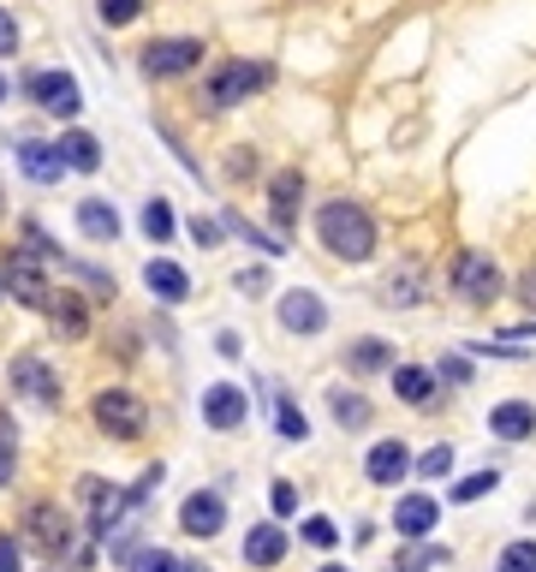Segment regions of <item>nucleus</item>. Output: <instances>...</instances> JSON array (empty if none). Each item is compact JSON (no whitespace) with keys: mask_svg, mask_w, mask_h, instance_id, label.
<instances>
[{"mask_svg":"<svg viewBox=\"0 0 536 572\" xmlns=\"http://www.w3.org/2000/svg\"><path fill=\"white\" fill-rule=\"evenodd\" d=\"M280 436H287V441H304V436H310V424H304V412H299V405L287 400V393H280Z\"/></svg>","mask_w":536,"mask_h":572,"instance_id":"30","label":"nucleus"},{"mask_svg":"<svg viewBox=\"0 0 536 572\" xmlns=\"http://www.w3.org/2000/svg\"><path fill=\"white\" fill-rule=\"evenodd\" d=\"M292 507H299V489H292V483H275V513H292Z\"/></svg>","mask_w":536,"mask_h":572,"instance_id":"41","label":"nucleus"},{"mask_svg":"<svg viewBox=\"0 0 536 572\" xmlns=\"http://www.w3.org/2000/svg\"><path fill=\"white\" fill-rule=\"evenodd\" d=\"M144 281H149V292H156V299H168V304H179V299L191 292V281H185V269H179V263H149Z\"/></svg>","mask_w":536,"mask_h":572,"instance_id":"22","label":"nucleus"},{"mask_svg":"<svg viewBox=\"0 0 536 572\" xmlns=\"http://www.w3.org/2000/svg\"><path fill=\"white\" fill-rule=\"evenodd\" d=\"M280 322H287L292 334H322L328 311H322L316 292H287V299H280Z\"/></svg>","mask_w":536,"mask_h":572,"instance_id":"12","label":"nucleus"},{"mask_svg":"<svg viewBox=\"0 0 536 572\" xmlns=\"http://www.w3.org/2000/svg\"><path fill=\"white\" fill-rule=\"evenodd\" d=\"M322 572H346V567H322Z\"/></svg>","mask_w":536,"mask_h":572,"instance_id":"46","label":"nucleus"},{"mask_svg":"<svg viewBox=\"0 0 536 572\" xmlns=\"http://www.w3.org/2000/svg\"><path fill=\"white\" fill-rule=\"evenodd\" d=\"M280 555H287V537H280V525H251V531H245V561H251V567H275Z\"/></svg>","mask_w":536,"mask_h":572,"instance_id":"20","label":"nucleus"},{"mask_svg":"<svg viewBox=\"0 0 536 572\" xmlns=\"http://www.w3.org/2000/svg\"><path fill=\"white\" fill-rule=\"evenodd\" d=\"M31 96L42 101L48 113H60V120H72V113L84 108L78 78H72V72H36V78H31Z\"/></svg>","mask_w":536,"mask_h":572,"instance_id":"9","label":"nucleus"},{"mask_svg":"<svg viewBox=\"0 0 536 572\" xmlns=\"http://www.w3.org/2000/svg\"><path fill=\"white\" fill-rule=\"evenodd\" d=\"M42 311H48V328H54L60 340H84V334H89L84 304L72 299V292H48V304H42Z\"/></svg>","mask_w":536,"mask_h":572,"instance_id":"14","label":"nucleus"},{"mask_svg":"<svg viewBox=\"0 0 536 572\" xmlns=\"http://www.w3.org/2000/svg\"><path fill=\"white\" fill-rule=\"evenodd\" d=\"M268 84V66H251V60H233V66H221L209 78V90H203V101L209 108H233V101H245V96H257Z\"/></svg>","mask_w":536,"mask_h":572,"instance_id":"4","label":"nucleus"},{"mask_svg":"<svg viewBox=\"0 0 536 572\" xmlns=\"http://www.w3.org/2000/svg\"><path fill=\"white\" fill-rule=\"evenodd\" d=\"M24 531H31V543H36L42 555H54V561L72 549V519L60 513L54 501H36L31 513H24Z\"/></svg>","mask_w":536,"mask_h":572,"instance_id":"6","label":"nucleus"},{"mask_svg":"<svg viewBox=\"0 0 536 572\" xmlns=\"http://www.w3.org/2000/svg\"><path fill=\"white\" fill-rule=\"evenodd\" d=\"M334 417H340V429H364L369 424V400H357V393L340 388L334 393Z\"/></svg>","mask_w":536,"mask_h":572,"instance_id":"27","label":"nucleus"},{"mask_svg":"<svg viewBox=\"0 0 536 572\" xmlns=\"http://www.w3.org/2000/svg\"><path fill=\"white\" fill-rule=\"evenodd\" d=\"M191 239H197L203 251H215V245H221V227H215V221H203V215H197V221H191Z\"/></svg>","mask_w":536,"mask_h":572,"instance_id":"37","label":"nucleus"},{"mask_svg":"<svg viewBox=\"0 0 536 572\" xmlns=\"http://www.w3.org/2000/svg\"><path fill=\"white\" fill-rule=\"evenodd\" d=\"M179 567V555H168V549H137L132 555V572H173Z\"/></svg>","mask_w":536,"mask_h":572,"instance_id":"31","label":"nucleus"},{"mask_svg":"<svg viewBox=\"0 0 536 572\" xmlns=\"http://www.w3.org/2000/svg\"><path fill=\"white\" fill-rule=\"evenodd\" d=\"M19 48V24H12V12L0 7V54H12Z\"/></svg>","mask_w":536,"mask_h":572,"instance_id":"40","label":"nucleus"},{"mask_svg":"<svg viewBox=\"0 0 536 572\" xmlns=\"http://www.w3.org/2000/svg\"><path fill=\"white\" fill-rule=\"evenodd\" d=\"M179 525L191 531V537H221V525H227V507H221V495H185V507H179Z\"/></svg>","mask_w":536,"mask_h":572,"instance_id":"11","label":"nucleus"},{"mask_svg":"<svg viewBox=\"0 0 536 572\" xmlns=\"http://www.w3.org/2000/svg\"><path fill=\"white\" fill-rule=\"evenodd\" d=\"M304 543H310V549H334V543H340V531L328 525V519H310V525H304Z\"/></svg>","mask_w":536,"mask_h":572,"instance_id":"35","label":"nucleus"},{"mask_svg":"<svg viewBox=\"0 0 536 572\" xmlns=\"http://www.w3.org/2000/svg\"><path fill=\"white\" fill-rule=\"evenodd\" d=\"M137 7H144V0H96L101 24H132V19H137Z\"/></svg>","mask_w":536,"mask_h":572,"instance_id":"32","label":"nucleus"},{"mask_svg":"<svg viewBox=\"0 0 536 572\" xmlns=\"http://www.w3.org/2000/svg\"><path fill=\"white\" fill-rule=\"evenodd\" d=\"M42 251H12V263H7V287H12V299L19 304H48V281H42Z\"/></svg>","mask_w":536,"mask_h":572,"instance_id":"8","label":"nucleus"},{"mask_svg":"<svg viewBox=\"0 0 536 572\" xmlns=\"http://www.w3.org/2000/svg\"><path fill=\"white\" fill-rule=\"evenodd\" d=\"M405 472H412L405 441H376V448H369V483H400Z\"/></svg>","mask_w":536,"mask_h":572,"instance_id":"17","label":"nucleus"},{"mask_svg":"<svg viewBox=\"0 0 536 572\" xmlns=\"http://www.w3.org/2000/svg\"><path fill=\"white\" fill-rule=\"evenodd\" d=\"M352 370H393V346H381V340H357L346 352Z\"/></svg>","mask_w":536,"mask_h":572,"instance_id":"25","label":"nucleus"},{"mask_svg":"<svg viewBox=\"0 0 536 572\" xmlns=\"http://www.w3.org/2000/svg\"><path fill=\"white\" fill-rule=\"evenodd\" d=\"M239 292H245V299H263V292H268V275L263 269H245V275H239V281H233Z\"/></svg>","mask_w":536,"mask_h":572,"instance_id":"38","label":"nucleus"},{"mask_svg":"<svg viewBox=\"0 0 536 572\" xmlns=\"http://www.w3.org/2000/svg\"><path fill=\"white\" fill-rule=\"evenodd\" d=\"M144 233L156 239V245H161V239H173V203L168 197H149L144 203Z\"/></svg>","mask_w":536,"mask_h":572,"instance_id":"26","label":"nucleus"},{"mask_svg":"<svg viewBox=\"0 0 536 572\" xmlns=\"http://www.w3.org/2000/svg\"><path fill=\"white\" fill-rule=\"evenodd\" d=\"M519 292H525V304H536V269L525 275V281H519Z\"/></svg>","mask_w":536,"mask_h":572,"instance_id":"43","label":"nucleus"},{"mask_svg":"<svg viewBox=\"0 0 536 572\" xmlns=\"http://www.w3.org/2000/svg\"><path fill=\"white\" fill-rule=\"evenodd\" d=\"M495 483H501V472H477V477H465V483L453 489V501H477V495L495 489Z\"/></svg>","mask_w":536,"mask_h":572,"instance_id":"34","label":"nucleus"},{"mask_svg":"<svg viewBox=\"0 0 536 572\" xmlns=\"http://www.w3.org/2000/svg\"><path fill=\"white\" fill-rule=\"evenodd\" d=\"M0 101H7V78H0Z\"/></svg>","mask_w":536,"mask_h":572,"instance_id":"45","label":"nucleus"},{"mask_svg":"<svg viewBox=\"0 0 536 572\" xmlns=\"http://www.w3.org/2000/svg\"><path fill=\"white\" fill-rule=\"evenodd\" d=\"M12 388H19L24 400H36V405H60V376L48 370L42 358H19L12 364Z\"/></svg>","mask_w":536,"mask_h":572,"instance_id":"10","label":"nucleus"},{"mask_svg":"<svg viewBox=\"0 0 536 572\" xmlns=\"http://www.w3.org/2000/svg\"><path fill=\"white\" fill-rule=\"evenodd\" d=\"M78 227L89 239H120V215H113V203H101V197L78 203Z\"/></svg>","mask_w":536,"mask_h":572,"instance_id":"23","label":"nucleus"},{"mask_svg":"<svg viewBox=\"0 0 536 572\" xmlns=\"http://www.w3.org/2000/svg\"><path fill=\"white\" fill-rule=\"evenodd\" d=\"M316 233H322V245L334 251V257L346 263H364L369 251H376V221H369L357 203H322V215H316Z\"/></svg>","mask_w":536,"mask_h":572,"instance_id":"1","label":"nucleus"},{"mask_svg":"<svg viewBox=\"0 0 536 572\" xmlns=\"http://www.w3.org/2000/svg\"><path fill=\"white\" fill-rule=\"evenodd\" d=\"M0 215H7V197H0Z\"/></svg>","mask_w":536,"mask_h":572,"instance_id":"47","label":"nucleus"},{"mask_svg":"<svg viewBox=\"0 0 536 572\" xmlns=\"http://www.w3.org/2000/svg\"><path fill=\"white\" fill-rule=\"evenodd\" d=\"M501 572H536V543H513L501 555Z\"/></svg>","mask_w":536,"mask_h":572,"instance_id":"33","label":"nucleus"},{"mask_svg":"<svg viewBox=\"0 0 536 572\" xmlns=\"http://www.w3.org/2000/svg\"><path fill=\"white\" fill-rule=\"evenodd\" d=\"M197 60H203L197 36H168V42H149L144 48V72H149V78H179V72H191Z\"/></svg>","mask_w":536,"mask_h":572,"instance_id":"7","label":"nucleus"},{"mask_svg":"<svg viewBox=\"0 0 536 572\" xmlns=\"http://www.w3.org/2000/svg\"><path fill=\"white\" fill-rule=\"evenodd\" d=\"M436 561H447V549H429V543H424V549H405L400 561L388 567V572H429Z\"/></svg>","mask_w":536,"mask_h":572,"instance_id":"28","label":"nucleus"},{"mask_svg":"<svg viewBox=\"0 0 536 572\" xmlns=\"http://www.w3.org/2000/svg\"><path fill=\"white\" fill-rule=\"evenodd\" d=\"M54 149H60V168H78V173H96L101 168V144L89 132H66Z\"/></svg>","mask_w":536,"mask_h":572,"instance_id":"19","label":"nucleus"},{"mask_svg":"<svg viewBox=\"0 0 536 572\" xmlns=\"http://www.w3.org/2000/svg\"><path fill=\"white\" fill-rule=\"evenodd\" d=\"M19 168L31 173L36 185H54L60 173H66V168H60V149L54 144H36V137H24V144H19Z\"/></svg>","mask_w":536,"mask_h":572,"instance_id":"16","label":"nucleus"},{"mask_svg":"<svg viewBox=\"0 0 536 572\" xmlns=\"http://www.w3.org/2000/svg\"><path fill=\"white\" fill-rule=\"evenodd\" d=\"M489 429L501 441H531L536 436V412L525 400H507V405H495V412H489Z\"/></svg>","mask_w":536,"mask_h":572,"instance_id":"15","label":"nucleus"},{"mask_svg":"<svg viewBox=\"0 0 536 572\" xmlns=\"http://www.w3.org/2000/svg\"><path fill=\"white\" fill-rule=\"evenodd\" d=\"M78 495H84V501H96V513H89V531H96V537H108L113 525H125V519L137 513L132 489H108L101 477H84V483H78Z\"/></svg>","mask_w":536,"mask_h":572,"instance_id":"5","label":"nucleus"},{"mask_svg":"<svg viewBox=\"0 0 536 572\" xmlns=\"http://www.w3.org/2000/svg\"><path fill=\"white\" fill-rule=\"evenodd\" d=\"M12 460H19V429L12 417H0V483H12Z\"/></svg>","mask_w":536,"mask_h":572,"instance_id":"29","label":"nucleus"},{"mask_svg":"<svg viewBox=\"0 0 536 572\" xmlns=\"http://www.w3.org/2000/svg\"><path fill=\"white\" fill-rule=\"evenodd\" d=\"M96 429L101 436H113V441H132V436H144V400L137 393H125V388H108V393H96Z\"/></svg>","mask_w":536,"mask_h":572,"instance_id":"2","label":"nucleus"},{"mask_svg":"<svg viewBox=\"0 0 536 572\" xmlns=\"http://www.w3.org/2000/svg\"><path fill=\"white\" fill-rule=\"evenodd\" d=\"M245 412H251V405H245V393H239V388H227V381H221V388H209V393H203V417H209V429H239V424H245Z\"/></svg>","mask_w":536,"mask_h":572,"instance_id":"13","label":"nucleus"},{"mask_svg":"<svg viewBox=\"0 0 536 572\" xmlns=\"http://www.w3.org/2000/svg\"><path fill=\"white\" fill-rule=\"evenodd\" d=\"M453 292L471 304H495L501 299V269H495V257H483V251H465V257L453 263Z\"/></svg>","mask_w":536,"mask_h":572,"instance_id":"3","label":"nucleus"},{"mask_svg":"<svg viewBox=\"0 0 536 572\" xmlns=\"http://www.w3.org/2000/svg\"><path fill=\"white\" fill-rule=\"evenodd\" d=\"M0 572H24V555H19L12 537H0Z\"/></svg>","mask_w":536,"mask_h":572,"instance_id":"39","label":"nucleus"},{"mask_svg":"<svg viewBox=\"0 0 536 572\" xmlns=\"http://www.w3.org/2000/svg\"><path fill=\"white\" fill-rule=\"evenodd\" d=\"M436 519H441V507L429 501V495H405V501L393 507V531H405V537H424Z\"/></svg>","mask_w":536,"mask_h":572,"instance_id":"18","label":"nucleus"},{"mask_svg":"<svg viewBox=\"0 0 536 572\" xmlns=\"http://www.w3.org/2000/svg\"><path fill=\"white\" fill-rule=\"evenodd\" d=\"M441 370H447V376H453V381H471V364H465V358H447V364H441Z\"/></svg>","mask_w":536,"mask_h":572,"instance_id":"42","label":"nucleus"},{"mask_svg":"<svg viewBox=\"0 0 536 572\" xmlns=\"http://www.w3.org/2000/svg\"><path fill=\"white\" fill-rule=\"evenodd\" d=\"M173 572H209V567H197V561H179Z\"/></svg>","mask_w":536,"mask_h":572,"instance_id":"44","label":"nucleus"},{"mask_svg":"<svg viewBox=\"0 0 536 572\" xmlns=\"http://www.w3.org/2000/svg\"><path fill=\"white\" fill-rule=\"evenodd\" d=\"M393 393H400V400H412V405H424L429 393H436V376L429 370H417V364H393Z\"/></svg>","mask_w":536,"mask_h":572,"instance_id":"24","label":"nucleus"},{"mask_svg":"<svg viewBox=\"0 0 536 572\" xmlns=\"http://www.w3.org/2000/svg\"><path fill=\"white\" fill-rule=\"evenodd\" d=\"M447 465H453V448H429L424 460H417V472H424V477H447Z\"/></svg>","mask_w":536,"mask_h":572,"instance_id":"36","label":"nucleus"},{"mask_svg":"<svg viewBox=\"0 0 536 572\" xmlns=\"http://www.w3.org/2000/svg\"><path fill=\"white\" fill-rule=\"evenodd\" d=\"M268 203H275V221L292 227V215H299V203H304V180L299 173H275V180H268Z\"/></svg>","mask_w":536,"mask_h":572,"instance_id":"21","label":"nucleus"}]
</instances>
